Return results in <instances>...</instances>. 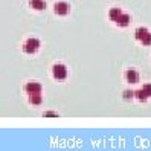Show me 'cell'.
<instances>
[{"label":"cell","instance_id":"cell-1","mask_svg":"<svg viewBox=\"0 0 151 151\" xmlns=\"http://www.w3.org/2000/svg\"><path fill=\"white\" fill-rule=\"evenodd\" d=\"M40 47V41L37 40V38H29L28 41L24 43V52L26 54H34L35 50H37Z\"/></svg>","mask_w":151,"mask_h":151},{"label":"cell","instance_id":"cell-2","mask_svg":"<svg viewBox=\"0 0 151 151\" xmlns=\"http://www.w3.org/2000/svg\"><path fill=\"white\" fill-rule=\"evenodd\" d=\"M52 72H54V76L57 79H64L67 76V69L63 64H55L54 69H52Z\"/></svg>","mask_w":151,"mask_h":151},{"label":"cell","instance_id":"cell-3","mask_svg":"<svg viewBox=\"0 0 151 151\" xmlns=\"http://www.w3.org/2000/svg\"><path fill=\"white\" fill-rule=\"evenodd\" d=\"M26 92H28L29 95L31 93H41V86L38 83H29V84H26Z\"/></svg>","mask_w":151,"mask_h":151},{"label":"cell","instance_id":"cell-4","mask_svg":"<svg viewBox=\"0 0 151 151\" xmlns=\"http://www.w3.org/2000/svg\"><path fill=\"white\" fill-rule=\"evenodd\" d=\"M67 11H69V5H67L66 2H58V3L55 5V12H57V14L64 15V14H67Z\"/></svg>","mask_w":151,"mask_h":151},{"label":"cell","instance_id":"cell-5","mask_svg":"<svg viewBox=\"0 0 151 151\" xmlns=\"http://www.w3.org/2000/svg\"><path fill=\"white\" fill-rule=\"evenodd\" d=\"M127 81L128 83H137V79H139V75H137V72L136 70H127Z\"/></svg>","mask_w":151,"mask_h":151},{"label":"cell","instance_id":"cell-6","mask_svg":"<svg viewBox=\"0 0 151 151\" xmlns=\"http://www.w3.org/2000/svg\"><path fill=\"white\" fill-rule=\"evenodd\" d=\"M29 3H31L32 8H35V9H38V11H41V9H44V8H46L44 0H29Z\"/></svg>","mask_w":151,"mask_h":151},{"label":"cell","instance_id":"cell-7","mask_svg":"<svg viewBox=\"0 0 151 151\" xmlns=\"http://www.w3.org/2000/svg\"><path fill=\"white\" fill-rule=\"evenodd\" d=\"M116 23H118L119 26H127V24L130 23V15H127V14H121V15H119V19L116 20Z\"/></svg>","mask_w":151,"mask_h":151},{"label":"cell","instance_id":"cell-8","mask_svg":"<svg viewBox=\"0 0 151 151\" xmlns=\"http://www.w3.org/2000/svg\"><path fill=\"white\" fill-rule=\"evenodd\" d=\"M121 14H122V12H121L119 8H113V9H110V12H109V15H110V20L116 22V20L119 19V15H121Z\"/></svg>","mask_w":151,"mask_h":151},{"label":"cell","instance_id":"cell-9","mask_svg":"<svg viewBox=\"0 0 151 151\" xmlns=\"http://www.w3.org/2000/svg\"><path fill=\"white\" fill-rule=\"evenodd\" d=\"M148 34V31L145 29V28H140V29H137L136 31V38L137 40H144V37Z\"/></svg>","mask_w":151,"mask_h":151},{"label":"cell","instance_id":"cell-10","mask_svg":"<svg viewBox=\"0 0 151 151\" xmlns=\"http://www.w3.org/2000/svg\"><path fill=\"white\" fill-rule=\"evenodd\" d=\"M31 102L40 104V102H41V95H40V93H31Z\"/></svg>","mask_w":151,"mask_h":151},{"label":"cell","instance_id":"cell-11","mask_svg":"<svg viewBox=\"0 0 151 151\" xmlns=\"http://www.w3.org/2000/svg\"><path fill=\"white\" fill-rule=\"evenodd\" d=\"M136 96L139 98L140 101H145V99H147V93L144 92V88H142V90H139V92L136 93Z\"/></svg>","mask_w":151,"mask_h":151},{"label":"cell","instance_id":"cell-12","mask_svg":"<svg viewBox=\"0 0 151 151\" xmlns=\"http://www.w3.org/2000/svg\"><path fill=\"white\" fill-rule=\"evenodd\" d=\"M142 43L144 44H151V34H147L144 37V40H142Z\"/></svg>","mask_w":151,"mask_h":151},{"label":"cell","instance_id":"cell-13","mask_svg":"<svg viewBox=\"0 0 151 151\" xmlns=\"http://www.w3.org/2000/svg\"><path fill=\"white\" fill-rule=\"evenodd\" d=\"M144 92L147 93V96H151V84H145L144 86Z\"/></svg>","mask_w":151,"mask_h":151},{"label":"cell","instance_id":"cell-14","mask_svg":"<svg viewBox=\"0 0 151 151\" xmlns=\"http://www.w3.org/2000/svg\"><path fill=\"white\" fill-rule=\"evenodd\" d=\"M133 96V92H125L124 93V98H131Z\"/></svg>","mask_w":151,"mask_h":151},{"label":"cell","instance_id":"cell-15","mask_svg":"<svg viewBox=\"0 0 151 151\" xmlns=\"http://www.w3.org/2000/svg\"><path fill=\"white\" fill-rule=\"evenodd\" d=\"M46 116H57V114H55V113H52V111H47V113H46Z\"/></svg>","mask_w":151,"mask_h":151}]
</instances>
